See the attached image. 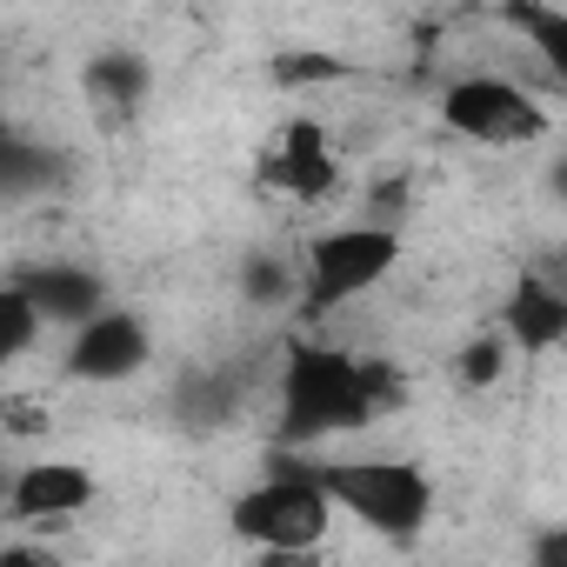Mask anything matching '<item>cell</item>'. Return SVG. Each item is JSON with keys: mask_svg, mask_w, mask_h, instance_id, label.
I'll list each match as a JSON object with an SVG mask.
<instances>
[{"mask_svg": "<svg viewBox=\"0 0 567 567\" xmlns=\"http://www.w3.org/2000/svg\"><path fill=\"white\" fill-rule=\"evenodd\" d=\"M274 441L280 447H315L354 427H374L381 414L408 408V381L394 361L374 354H348L328 341H295L280 361V388H274Z\"/></svg>", "mask_w": 567, "mask_h": 567, "instance_id": "obj_1", "label": "cell"}, {"mask_svg": "<svg viewBox=\"0 0 567 567\" xmlns=\"http://www.w3.org/2000/svg\"><path fill=\"white\" fill-rule=\"evenodd\" d=\"M401 260V227L388 220H354V227H328L301 247L295 260V308L301 315H334L354 295L381 288Z\"/></svg>", "mask_w": 567, "mask_h": 567, "instance_id": "obj_2", "label": "cell"}, {"mask_svg": "<svg viewBox=\"0 0 567 567\" xmlns=\"http://www.w3.org/2000/svg\"><path fill=\"white\" fill-rule=\"evenodd\" d=\"M227 520L260 554H315L334 527V501L321 494V481L295 454H274V474L254 481L247 494H234Z\"/></svg>", "mask_w": 567, "mask_h": 567, "instance_id": "obj_3", "label": "cell"}, {"mask_svg": "<svg viewBox=\"0 0 567 567\" xmlns=\"http://www.w3.org/2000/svg\"><path fill=\"white\" fill-rule=\"evenodd\" d=\"M334 514H354L381 540H414L434 520V481L414 461H321L308 467Z\"/></svg>", "mask_w": 567, "mask_h": 567, "instance_id": "obj_4", "label": "cell"}, {"mask_svg": "<svg viewBox=\"0 0 567 567\" xmlns=\"http://www.w3.org/2000/svg\"><path fill=\"white\" fill-rule=\"evenodd\" d=\"M441 121L474 147H534L547 141L554 114L507 74H461L441 87Z\"/></svg>", "mask_w": 567, "mask_h": 567, "instance_id": "obj_5", "label": "cell"}, {"mask_svg": "<svg viewBox=\"0 0 567 567\" xmlns=\"http://www.w3.org/2000/svg\"><path fill=\"white\" fill-rule=\"evenodd\" d=\"M154 354V334L141 315L127 308H94L87 321H74V341H68V374L74 381H94V388H114L127 374H141Z\"/></svg>", "mask_w": 567, "mask_h": 567, "instance_id": "obj_6", "label": "cell"}, {"mask_svg": "<svg viewBox=\"0 0 567 567\" xmlns=\"http://www.w3.org/2000/svg\"><path fill=\"white\" fill-rule=\"evenodd\" d=\"M260 181L274 194H288V200H328L341 187V154H334L328 127L308 121V114L301 121H280L274 141H267V154H260Z\"/></svg>", "mask_w": 567, "mask_h": 567, "instance_id": "obj_7", "label": "cell"}, {"mask_svg": "<svg viewBox=\"0 0 567 567\" xmlns=\"http://www.w3.org/2000/svg\"><path fill=\"white\" fill-rule=\"evenodd\" d=\"M94 474L81 461H28L8 487H0V507L28 527H54V520H74L94 507Z\"/></svg>", "mask_w": 567, "mask_h": 567, "instance_id": "obj_8", "label": "cell"}, {"mask_svg": "<svg viewBox=\"0 0 567 567\" xmlns=\"http://www.w3.org/2000/svg\"><path fill=\"white\" fill-rule=\"evenodd\" d=\"M14 288L34 301L41 321H61V328H74V321H87L94 308H107V280H101L87 260H34V267L14 274Z\"/></svg>", "mask_w": 567, "mask_h": 567, "instance_id": "obj_9", "label": "cell"}, {"mask_svg": "<svg viewBox=\"0 0 567 567\" xmlns=\"http://www.w3.org/2000/svg\"><path fill=\"white\" fill-rule=\"evenodd\" d=\"M501 334L520 354H554L567 341V288H560V280H547L540 267L514 274V295L501 308Z\"/></svg>", "mask_w": 567, "mask_h": 567, "instance_id": "obj_10", "label": "cell"}, {"mask_svg": "<svg viewBox=\"0 0 567 567\" xmlns=\"http://www.w3.org/2000/svg\"><path fill=\"white\" fill-rule=\"evenodd\" d=\"M81 87H87V107H94L107 127H121V121H134V114L147 107L154 68H147L134 48H101V54L81 68Z\"/></svg>", "mask_w": 567, "mask_h": 567, "instance_id": "obj_11", "label": "cell"}, {"mask_svg": "<svg viewBox=\"0 0 567 567\" xmlns=\"http://www.w3.org/2000/svg\"><path fill=\"white\" fill-rule=\"evenodd\" d=\"M68 181V154L48 141H28L14 127H0V200H34Z\"/></svg>", "mask_w": 567, "mask_h": 567, "instance_id": "obj_12", "label": "cell"}, {"mask_svg": "<svg viewBox=\"0 0 567 567\" xmlns=\"http://www.w3.org/2000/svg\"><path fill=\"white\" fill-rule=\"evenodd\" d=\"M501 21H507V28H520V34L547 54V68L560 74V61H567V14H560V8H547V0H507Z\"/></svg>", "mask_w": 567, "mask_h": 567, "instance_id": "obj_13", "label": "cell"}, {"mask_svg": "<svg viewBox=\"0 0 567 567\" xmlns=\"http://www.w3.org/2000/svg\"><path fill=\"white\" fill-rule=\"evenodd\" d=\"M41 315H34V301L14 288V280H8V288H0V361H21L34 341H41Z\"/></svg>", "mask_w": 567, "mask_h": 567, "instance_id": "obj_14", "label": "cell"}, {"mask_svg": "<svg viewBox=\"0 0 567 567\" xmlns=\"http://www.w3.org/2000/svg\"><path fill=\"white\" fill-rule=\"evenodd\" d=\"M240 288L254 308H280V301H295V260L288 254H254L240 267Z\"/></svg>", "mask_w": 567, "mask_h": 567, "instance_id": "obj_15", "label": "cell"}, {"mask_svg": "<svg viewBox=\"0 0 567 567\" xmlns=\"http://www.w3.org/2000/svg\"><path fill=\"white\" fill-rule=\"evenodd\" d=\"M507 354H514V341L507 334H481V341H467L461 348V388H494L501 374H507Z\"/></svg>", "mask_w": 567, "mask_h": 567, "instance_id": "obj_16", "label": "cell"}, {"mask_svg": "<svg viewBox=\"0 0 567 567\" xmlns=\"http://www.w3.org/2000/svg\"><path fill=\"white\" fill-rule=\"evenodd\" d=\"M348 68L341 61H328V54H280L274 61V81L280 87H315V81H341Z\"/></svg>", "mask_w": 567, "mask_h": 567, "instance_id": "obj_17", "label": "cell"}, {"mask_svg": "<svg viewBox=\"0 0 567 567\" xmlns=\"http://www.w3.org/2000/svg\"><path fill=\"white\" fill-rule=\"evenodd\" d=\"M8 427H14V434H48L54 421H48L41 401H8Z\"/></svg>", "mask_w": 567, "mask_h": 567, "instance_id": "obj_18", "label": "cell"}, {"mask_svg": "<svg viewBox=\"0 0 567 567\" xmlns=\"http://www.w3.org/2000/svg\"><path fill=\"white\" fill-rule=\"evenodd\" d=\"M0 127H8V81H0Z\"/></svg>", "mask_w": 567, "mask_h": 567, "instance_id": "obj_19", "label": "cell"}]
</instances>
